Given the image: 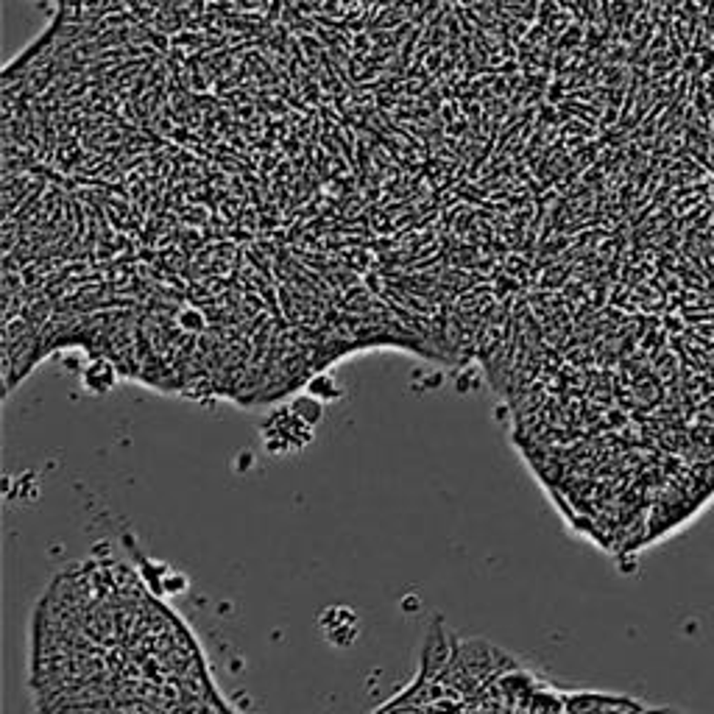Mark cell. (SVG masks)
<instances>
[{
    "label": "cell",
    "mask_w": 714,
    "mask_h": 714,
    "mask_svg": "<svg viewBox=\"0 0 714 714\" xmlns=\"http://www.w3.org/2000/svg\"><path fill=\"white\" fill-rule=\"evenodd\" d=\"M319 625H321L327 642L335 648H349L357 639V634H361V617H357L349 606H330L321 614Z\"/></svg>",
    "instance_id": "1"
},
{
    "label": "cell",
    "mask_w": 714,
    "mask_h": 714,
    "mask_svg": "<svg viewBox=\"0 0 714 714\" xmlns=\"http://www.w3.org/2000/svg\"><path fill=\"white\" fill-rule=\"evenodd\" d=\"M527 709H530V714H566L569 703H564V698L556 695L553 689H536Z\"/></svg>",
    "instance_id": "2"
},
{
    "label": "cell",
    "mask_w": 714,
    "mask_h": 714,
    "mask_svg": "<svg viewBox=\"0 0 714 714\" xmlns=\"http://www.w3.org/2000/svg\"><path fill=\"white\" fill-rule=\"evenodd\" d=\"M84 382H87V388H93V391L104 393V391L115 382V366L107 363V361H98L93 369H87Z\"/></svg>",
    "instance_id": "3"
},
{
    "label": "cell",
    "mask_w": 714,
    "mask_h": 714,
    "mask_svg": "<svg viewBox=\"0 0 714 714\" xmlns=\"http://www.w3.org/2000/svg\"><path fill=\"white\" fill-rule=\"evenodd\" d=\"M711 196H714V182H711Z\"/></svg>",
    "instance_id": "4"
}]
</instances>
